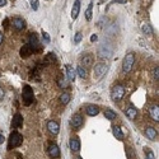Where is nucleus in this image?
Here are the masks:
<instances>
[{
    "label": "nucleus",
    "mask_w": 159,
    "mask_h": 159,
    "mask_svg": "<svg viewBox=\"0 0 159 159\" xmlns=\"http://www.w3.org/2000/svg\"><path fill=\"white\" fill-rule=\"evenodd\" d=\"M23 143V136L19 134V132H11L9 136V144H8V150H11L14 148L20 147Z\"/></svg>",
    "instance_id": "f257e3e1"
},
{
    "label": "nucleus",
    "mask_w": 159,
    "mask_h": 159,
    "mask_svg": "<svg viewBox=\"0 0 159 159\" xmlns=\"http://www.w3.org/2000/svg\"><path fill=\"white\" fill-rule=\"evenodd\" d=\"M134 64H135V55L132 54V52H129V54L124 57V61H122V71L130 73L131 69L134 68Z\"/></svg>",
    "instance_id": "f03ea898"
},
{
    "label": "nucleus",
    "mask_w": 159,
    "mask_h": 159,
    "mask_svg": "<svg viewBox=\"0 0 159 159\" xmlns=\"http://www.w3.org/2000/svg\"><path fill=\"white\" fill-rule=\"evenodd\" d=\"M125 96V87L121 84H117L111 90V97L115 102H120Z\"/></svg>",
    "instance_id": "7ed1b4c3"
},
{
    "label": "nucleus",
    "mask_w": 159,
    "mask_h": 159,
    "mask_svg": "<svg viewBox=\"0 0 159 159\" xmlns=\"http://www.w3.org/2000/svg\"><path fill=\"white\" fill-rule=\"evenodd\" d=\"M22 97H23V103L24 106H31L33 102V90L30 85H24L23 92H22Z\"/></svg>",
    "instance_id": "20e7f679"
},
{
    "label": "nucleus",
    "mask_w": 159,
    "mask_h": 159,
    "mask_svg": "<svg viewBox=\"0 0 159 159\" xmlns=\"http://www.w3.org/2000/svg\"><path fill=\"white\" fill-rule=\"evenodd\" d=\"M107 68L108 66L106 65L104 62H98L94 66V78H101L106 74V71H107Z\"/></svg>",
    "instance_id": "39448f33"
},
{
    "label": "nucleus",
    "mask_w": 159,
    "mask_h": 159,
    "mask_svg": "<svg viewBox=\"0 0 159 159\" xmlns=\"http://www.w3.org/2000/svg\"><path fill=\"white\" fill-rule=\"evenodd\" d=\"M11 25L16 31H22L25 28V20L22 19L20 17H16V18L11 19Z\"/></svg>",
    "instance_id": "423d86ee"
},
{
    "label": "nucleus",
    "mask_w": 159,
    "mask_h": 159,
    "mask_svg": "<svg viewBox=\"0 0 159 159\" xmlns=\"http://www.w3.org/2000/svg\"><path fill=\"white\" fill-rule=\"evenodd\" d=\"M93 61H94L93 56H92L90 54H88V55H85V56L82 57V60H80V66H83L84 69L90 68V66L93 65Z\"/></svg>",
    "instance_id": "0eeeda50"
},
{
    "label": "nucleus",
    "mask_w": 159,
    "mask_h": 159,
    "mask_svg": "<svg viewBox=\"0 0 159 159\" xmlns=\"http://www.w3.org/2000/svg\"><path fill=\"white\" fill-rule=\"evenodd\" d=\"M34 52V50L27 43V45H24V46H22V48H20V51H19V54H20V56L23 57V59H25V57H28V56H31L32 54Z\"/></svg>",
    "instance_id": "6e6552de"
},
{
    "label": "nucleus",
    "mask_w": 159,
    "mask_h": 159,
    "mask_svg": "<svg viewBox=\"0 0 159 159\" xmlns=\"http://www.w3.org/2000/svg\"><path fill=\"white\" fill-rule=\"evenodd\" d=\"M47 129H48V131L51 132V134L57 135L59 131H60V125L56 121H48L47 122Z\"/></svg>",
    "instance_id": "1a4fd4ad"
},
{
    "label": "nucleus",
    "mask_w": 159,
    "mask_h": 159,
    "mask_svg": "<svg viewBox=\"0 0 159 159\" xmlns=\"http://www.w3.org/2000/svg\"><path fill=\"white\" fill-rule=\"evenodd\" d=\"M145 135H147V138H148L149 140L155 141V140H157V136H158V132H157V130H155L154 127L148 126L147 129H145Z\"/></svg>",
    "instance_id": "9d476101"
},
{
    "label": "nucleus",
    "mask_w": 159,
    "mask_h": 159,
    "mask_svg": "<svg viewBox=\"0 0 159 159\" xmlns=\"http://www.w3.org/2000/svg\"><path fill=\"white\" fill-rule=\"evenodd\" d=\"M47 150H48L50 157H52V158H59L60 157V149H59V147L56 144H50Z\"/></svg>",
    "instance_id": "9b49d317"
},
{
    "label": "nucleus",
    "mask_w": 159,
    "mask_h": 159,
    "mask_svg": "<svg viewBox=\"0 0 159 159\" xmlns=\"http://www.w3.org/2000/svg\"><path fill=\"white\" fill-rule=\"evenodd\" d=\"M70 149L73 152H79L80 150V140L78 136H73L70 139Z\"/></svg>",
    "instance_id": "f8f14e48"
},
{
    "label": "nucleus",
    "mask_w": 159,
    "mask_h": 159,
    "mask_svg": "<svg viewBox=\"0 0 159 159\" xmlns=\"http://www.w3.org/2000/svg\"><path fill=\"white\" fill-rule=\"evenodd\" d=\"M149 113H150V117L153 118L155 122L159 121V107H158V104L152 106V107L149 108Z\"/></svg>",
    "instance_id": "ddd939ff"
},
{
    "label": "nucleus",
    "mask_w": 159,
    "mask_h": 159,
    "mask_svg": "<svg viewBox=\"0 0 159 159\" xmlns=\"http://www.w3.org/2000/svg\"><path fill=\"white\" fill-rule=\"evenodd\" d=\"M83 117L79 115V113H76V115H74L73 117H71V125L74 126V127H80L82 125H83Z\"/></svg>",
    "instance_id": "4468645a"
},
{
    "label": "nucleus",
    "mask_w": 159,
    "mask_h": 159,
    "mask_svg": "<svg viewBox=\"0 0 159 159\" xmlns=\"http://www.w3.org/2000/svg\"><path fill=\"white\" fill-rule=\"evenodd\" d=\"M85 112H87L88 116H97L99 113V107L96 104H90L85 108Z\"/></svg>",
    "instance_id": "2eb2a0df"
},
{
    "label": "nucleus",
    "mask_w": 159,
    "mask_h": 159,
    "mask_svg": "<svg viewBox=\"0 0 159 159\" xmlns=\"http://www.w3.org/2000/svg\"><path fill=\"white\" fill-rule=\"evenodd\" d=\"M34 51H36V48H38V47H41V45H39V41H38V37H37V34H31L30 36V43H28Z\"/></svg>",
    "instance_id": "dca6fc26"
},
{
    "label": "nucleus",
    "mask_w": 159,
    "mask_h": 159,
    "mask_svg": "<svg viewBox=\"0 0 159 159\" xmlns=\"http://www.w3.org/2000/svg\"><path fill=\"white\" fill-rule=\"evenodd\" d=\"M126 116L130 118V120H135L136 116H138V110L135 107H132V106H130V107L126 108Z\"/></svg>",
    "instance_id": "f3484780"
},
{
    "label": "nucleus",
    "mask_w": 159,
    "mask_h": 159,
    "mask_svg": "<svg viewBox=\"0 0 159 159\" xmlns=\"http://www.w3.org/2000/svg\"><path fill=\"white\" fill-rule=\"evenodd\" d=\"M79 11H80V0H76V2L74 3L73 10H71V18H73V19H76V18H78Z\"/></svg>",
    "instance_id": "a211bd4d"
},
{
    "label": "nucleus",
    "mask_w": 159,
    "mask_h": 159,
    "mask_svg": "<svg viewBox=\"0 0 159 159\" xmlns=\"http://www.w3.org/2000/svg\"><path fill=\"white\" fill-rule=\"evenodd\" d=\"M98 54H99V56L101 57H111V55H112V50L108 47V48H106L104 46H102L101 48H99V51H98Z\"/></svg>",
    "instance_id": "6ab92c4d"
},
{
    "label": "nucleus",
    "mask_w": 159,
    "mask_h": 159,
    "mask_svg": "<svg viewBox=\"0 0 159 159\" xmlns=\"http://www.w3.org/2000/svg\"><path fill=\"white\" fill-rule=\"evenodd\" d=\"M112 134L116 139L118 140H124V132L121 131V129L118 126H112Z\"/></svg>",
    "instance_id": "aec40b11"
},
{
    "label": "nucleus",
    "mask_w": 159,
    "mask_h": 159,
    "mask_svg": "<svg viewBox=\"0 0 159 159\" xmlns=\"http://www.w3.org/2000/svg\"><path fill=\"white\" fill-rule=\"evenodd\" d=\"M23 125V117L20 113H17L14 116V120H13V127H22Z\"/></svg>",
    "instance_id": "412c9836"
},
{
    "label": "nucleus",
    "mask_w": 159,
    "mask_h": 159,
    "mask_svg": "<svg viewBox=\"0 0 159 159\" xmlns=\"http://www.w3.org/2000/svg\"><path fill=\"white\" fill-rule=\"evenodd\" d=\"M103 115H104V117H106V118H108V120H115V118L117 117L116 112H115V111H112L111 108H107V110H104Z\"/></svg>",
    "instance_id": "4be33fe9"
},
{
    "label": "nucleus",
    "mask_w": 159,
    "mask_h": 159,
    "mask_svg": "<svg viewBox=\"0 0 159 159\" xmlns=\"http://www.w3.org/2000/svg\"><path fill=\"white\" fill-rule=\"evenodd\" d=\"M66 74H68V78H69V80H75V70H74V68L73 66H68L66 68Z\"/></svg>",
    "instance_id": "5701e85b"
},
{
    "label": "nucleus",
    "mask_w": 159,
    "mask_h": 159,
    "mask_svg": "<svg viewBox=\"0 0 159 159\" xmlns=\"http://www.w3.org/2000/svg\"><path fill=\"white\" fill-rule=\"evenodd\" d=\"M76 73H78V75H79V76L83 78V79H85V78H87V75H88L87 69H84L83 66H78V68H76Z\"/></svg>",
    "instance_id": "b1692460"
},
{
    "label": "nucleus",
    "mask_w": 159,
    "mask_h": 159,
    "mask_svg": "<svg viewBox=\"0 0 159 159\" xmlns=\"http://www.w3.org/2000/svg\"><path fill=\"white\" fill-rule=\"evenodd\" d=\"M60 102H61L62 104H68V103L70 102V94H69V93H62V94L60 96Z\"/></svg>",
    "instance_id": "393cba45"
},
{
    "label": "nucleus",
    "mask_w": 159,
    "mask_h": 159,
    "mask_svg": "<svg viewBox=\"0 0 159 159\" xmlns=\"http://www.w3.org/2000/svg\"><path fill=\"white\" fill-rule=\"evenodd\" d=\"M92 11H93V3H90L89 7L85 10V18H87V20H90L92 19Z\"/></svg>",
    "instance_id": "a878e982"
},
{
    "label": "nucleus",
    "mask_w": 159,
    "mask_h": 159,
    "mask_svg": "<svg viewBox=\"0 0 159 159\" xmlns=\"http://www.w3.org/2000/svg\"><path fill=\"white\" fill-rule=\"evenodd\" d=\"M57 84L60 85V88H65L66 85H68V82H66V79H65L64 76H60V78L57 79Z\"/></svg>",
    "instance_id": "bb28decb"
},
{
    "label": "nucleus",
    "mask_w": 159,
    "mask_h": 159,
    "mask_svg": "<svg viewBox=\"0 0 159 159\" xmlns=\"http://www.w3.org/2000/svg\"><path fill=\"white\" fill-rule=\"evenodd\" d=\"M143 32L145 34H152L153 33V30H152V27H150L149 24H144L143 25Z\"/></svg>",
    "instance_id": "cd10ccee"
},
{
    "label": "nucleus",
    "mask_w": 159,
    "mask_h": 159,
    "mask_svg": "<svg viewBox=\"0 0 159 159\" xmlns=\"http://www.w3.org/2000/svg\"><path fill=\"white\" fill-rule=\"evenodd\" d=\"M144 152H145V154H147V159H154V153L149 148H145Z\"/></svg>",
    "instance_id": "c85d7f7f"
},
{
    "label": "nucleus",
    "mask_w": 159,
    "mask_h": 159,
    "mask_svg": "<svg viewBox=\"0 0 159 159\" xmlns=\"http://www.w3.org/2000/svg\"><path fill=\"white\" fill-rule=\"evenodd\" d=\"M82 36H83L82 32H78V33L75 34V37H74V42H75V43H79V42H80V41H82Z\"/></svg>",
    "instance_id": "c756f323"
},
{
    "label": "nucleus",
    "mask_w": 159,
    "mask_h": 159,
    "mask_svg": "<svg viewBox=\"0 0 159 159\" xmlns=\"http://www.w3.org/2000/svg\"><path fill=\"white\" fill-rule=\"evenodd\" d=\"M153 78L155 79V80H158V78H159V68L158 66L154 68V70H153Z\"/></svg>",
    "instance_id": "7c9ffc66"
},
{
    "label": "nucleus",
    "mask_w": 159,
    "mask_h": 159,
    "mask_svg": "<svg viewBox=\"0 0 159 159\" xmlns=\"http://www.w3.org/2000/svg\"><path fill=\"white\" fill-rule=\"evenodd\" d=\"M126 152H127V157H129V159H134V152H132V149L127 148Z\"/></svg>",
    "instance_id": "2f4dec72"
},
{
    "label": "nucleus",
    "mask_w": 159,
    "mask_h": 159,
    "mask_svg": "<svg viewBox=\"0 0 159 159\" xmlns=\"http://www.w3.org/2000/svg\"><path fill=\"white\" fill-rule=\"evenodd\" d=\"M32 8H33L34 10L38 9V0H33V2H32Z\"/></svg>",
    "instance_id": "473e14b6"
},
{
    "label": "nucleus",
    "mask_w": 159,
    "mask_h": 159,
    "mask_svg": "<svg viewBox=\"0 0 159 159\" xmlns=\"http://www.w3.org/2000/svg\"><path fill=\"white\" fill-rule=\"evenodd\" d=\"M42 36H43V39H45L46 42H50V37H48V34H47L46 32H43V33H42Z\"/></svg>",
    "instance_id": "72a5a7b5"
},
{
    "label": "nucleus",
    "mask_w": 159,
    "mask_h": 159,
    "mask_svg": "<svg viewBox=\"0 0 159 159\" xmlns=\"http://www.w3.org/2000/svg\"><path fill=\"white\" fill-rule=\"evenodd\" d=\"M8 25H9V19L7 18V19L3 22V27H4V28H8Z\"/></svg>",
    "instance_id": "f704fd0d"
},
{
    "label": "nucleus",
    "mask_w": 159,
    "mask_h": 159,
    "mask_svg": "<svg viewBox=\"0 0 159 159\" xmlns=\"http://www.w3.org/2000/svg\"><path fill=\"white\" fill-rule=\"evenodd\" d=\"M3 98H4V89L0 88V101H2Z\"/></svg>",
    "instance_id": "c9c22d12"
},
{
    "label": "nucleus",
    "mask_w": 159,
    "mask_h": 159,
    "mask_svg": "<svg viewBox=\"0 0 159 159\" xmlns=\"http://www.w3.org/2000/svg\"><path fill=\"white\" fill-rule=\"evenodd\" d=\"M90 41H92V42H94V41H97V34H93V36H92V38H90Z\"/></svg>",
    "instance_id": "e433bc0d"
},
{
    "label": "nucleus",
    "mask_w": 159,
    "mask_h": 159,
    "mask_svg": "<svg viewBox=\"0 0 159 159\" xmlns=\"http://www.w3.org/2000/svg\"><path fill=\"white\" fill-rule=\"evenodd\" d=\"M7 4V0H0V7H4Z\"/></svg>",
    "instance_id": "4c0bfd02"
},
{
    "label": "nucleus",
    "mask_w": 159,
    "mask_h": 159,
    "mask_svg": "<svg viewBox=\"0 0 159 159\" xmlns=\"http://www.w3.org/2000/svg\"><path fill=\"white\" fill-rule=\"evenodd\" d=\"M3 39H4V36H3V33H2V32H0V45L3 43Z\"/></svg>",
    "instance_id": "58836bf2"
},
{
    "label": "nucleus",
    "mask_w": 159,
    "mask_h": 159,
    "mask_svg": "<svg viewBox=\"0 0 159 159\" xmlns=\"http://www.w3.org/2000/svg\"><path fill=\"white\" fill-rule=\"evenodd\" d=\"M3 143H4V136L0 134V144H3Z\"/></svg>",
    "instance_id": "ea45409f"
},
{
    "label": "nucleus",
    "mask_w": 159,
    "mask_h": 159,
    "mask_svg": "<svg viewBox=\"0 0 159 159\" xmlns=\"http://www.w3.org/2000/svg\"><path fill=\"white\" fill-rule=\"evenodd\" d=\"M75 159H82V157H80V155H76V157H75Z\"/></svg>",
    "instance_id": "a19ab883"
}]
</instances>
